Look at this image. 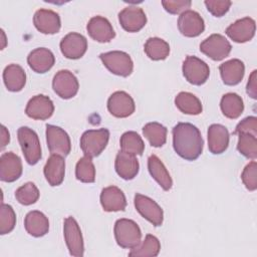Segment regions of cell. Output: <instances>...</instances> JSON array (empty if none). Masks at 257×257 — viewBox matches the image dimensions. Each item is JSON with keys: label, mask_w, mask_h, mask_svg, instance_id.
Segmentation results:
<instances>
[{"label": "cell", "mask_w": 257, "mask_h": 257, "mask_svg": "<svg viewBox=\"0 0 257 257\" xmlns=\"http://www.w3.org/2000/svg\"><path fill=\"white\" fill-rule=\"evenodd\" d=\"M9 141L10 135L8 130L4 125H1V149H4L8 145Z\"/></svg>", "instance_id": "45"}, {"label": "cell", "mask_w": 257, "mask_h": 257, "mask_svg": "<svg viewBox=\"0 0 257 257\" xmlns=\"http://www.w3.org/2000/svg\"><path fill=\"white\" fill-rule=\"evenodd\" d=\"M114 168L116 174L123 180H133L139 173L140 164L135 155L119 151L116 155Z\"/></svg>", "instance_id": "24"}, {"label": "cell", "mask_w": 257, "mask_h": 257, "mask_svg": "<svg viewBox=\"0 0 257 257\" xmlns=\"http://www.w3.org/2000/svg\"><path fill=\"white\" fill-rule=\"evenodd\" d=\"M18 141L26 162L37 164L41 159V147L37 134L28 126H21L17 131Z\"/></svg>", "instance_id": "4"}, {"label": "cell", "mask_w": 257, "mask_h": 257, "mask_svg": "<svg viewBox=\"0 0 257 257\" xmlns=\"http://www.w3.org/2000/svg\"><path fill=\"white\" fill-rule=\"evenodd\" d=\"M231 49L230 42L221 34H212L200 44V51L215 61L226 58Z\"/></svg>", "instance_id": "8"}, {"label": "cell", "mask_w": 257, "mask_h": 257, "mask_svg": "<svg viewBox=\"0 0 257 257\" xmlns=\"http://www.w3.org/2000/svg\"><path fill=\"white\" fill-rule=\"evenodd\" d=\"M255 30V20L250 17H244L229 25L226 29V34L233 41L237 43H244L250 41L254 37Z\"/></svg>", "instance_id": "16"}, {"label": "cell", "mask_w": 257, "mask_h": 257, "mask_svg": "<svg viewBox=\"0 0 257 257\" xmlns=\"http://www.w3.org/2000/svg\"><path fill=\"white\" fill-rule=\"evenodd\" d=\"M257 164L255 161L250 162L243 170L241 179L249 191H255L257 188Z\"/></svg>", "instance_id": "40"}, {"label": "cell", "mask_w": 257, "mask_h": 257, "mask_svg": "<svg viewBox=\"0 0 257 257\" xmlns=\"http://www.w3.org/2000/svg\"><path fill=\"white\" fill-rule=\"evenodd\" d=\"M103 65L113 74L126 77L134 69V62L131 56L123 51H108L99 55Z\"/></svg>", "instance_id": "5"}, {"label": "cell", "mask_w": 257, "mask_h": 257, "mask_svg": "<svg viewBox=\"0 0 257 257\" xmlns=\"http://www.w3.org/2000/svg\"><path fill=\"white\" fill-rule=\"evenodd\" d=\"M114 238L118 246L125 249H134L142 241V232L139 225L131 220L121 218L114 224Z\"/></svg>", "instance_id": "2"}, {"label": "cell", "mask_w": 257, "mask_h": 257, "mask_svg": "<svg viewBox=\"0 0 257 257\" xmlns=\"http://www.w3.org/2000/svg\"><path fill=\"white\" fill-rule=\"evenodd\" d=\"M118 21L127 32H138L145 27L147 16L144 10L138 6H127L118 13Z\"/></svg>", "instance_id": "15"}, {"label": "cell", "mask_w": 257, "mask_h": 257, "mask_svg": "<svg viewBox=\"0 0 257 257\" xmlns=\"http://www.w3.org/2000/svg\"><path fill=\"white\" fill-rule=\"evenodd\" d=\"M219 70L222 80L226 85H236L243 79L245 65L240 59L234 58L223 62L219 66Z\"/></svg>", "instance_id": "26"}, {"label": "cell", "mask_w": 257, "mask_h": 257, "mask_svg": "<svg viewBox=\"0 0 257 257\" xmlns=\"http://www.w3.org/2000/svg\"><path fill=\"white\" fill-rule=\"evenodd\" d=\"M119 146L122 152L132 155H143L145 151V144L143 139L136 132L130 131L122 134L119 141Z\"/></svg>", "instance_id": "34"}, {"label": "cell", "mask_w": 257, "mask_h": 257, "mask_svg": "<svg viewBox=\"0 0 257 257\" xmlns=\"http://www.w3.org/2000/svg\"><path fill=\"white\" fill-rule=\"evenodd\" d=\"M39 190L34 183L28 182L23 186L19 187L15 192L16 200L24 206H29L34 204L39 199Z\"/></svg>", "instance_id": "38"}, {"label": "cell", "mask_w": 257, "mask_h": 257, "mask_svg": "<svg viewBox=\"0 0 257 257\" xmlns=\"http://www.w3.org/2000/svg\"><path fill=\"white\" fill-rule=\"evenodd\" d=\"M26 232L33 237H42L49 230L48 218L40 211L34 210L27 213L24 219Z\"/></svg>", "instance_id": "27"}, {"label": "cell", "mask_w": 257, "mask_h": 257, "mask_svg": "<svg viewBox=\"0 0 257 257\" xmlns=\"http://www.w3.org/2000/svg\"><path fill=\"white\" fill-rule=\"evenodd\" d=\"M182 70L186 80L194 85L204 84L210 75L208 64L193 55H188L185 58Z\"/></svg>", "instance_id": "6"}, {"label": "cell", "mask_w": 257, "mask_h": 257, "mask_svg": "<svg viewBox=\"0 0 257 257\" xmlns=\"http://www.w3.org/2000/svg\"><path fill=\"white\" fill-rule=\"evenodd\" d=\"M43 173L50 186H59L63 182L65 175V161L63 157L51 155L44 166Z\"/></svg>", "instance_id": "25"}, {"label": "cell", "mask_w": 257, "mask_h": 257, "mask_svg": "<svg viewBox=\"0 0 257 257\" xmlns=\"http://www.w3.org/2000/svg\"><path fill=\"white\" fill-rule=\"evenodd\" d=\"M108 140L109 131L107 128L88 130L80 138V149L84 156L95 158L106 148Z\"/></svg>", "instance_id": "3"}, {"label": "cell", "mask_w": 257, "mask_h": 257, "mask_svg": "<svg viewBox=\"0 0 257 257\" xmlns=\"http://www.w3.org/2000/svg\"><path fill=\"white\" fill-rule=\"evenodd\" d=\"M134 203L137 211L142 215V217H144L154 226L158 227L163 224V209L153 199H151L148 196L137 193L135 195Z\"/></svg>", "instance_id": "10"}, {"label": "cell", "mask_w": 257, "mask_h": 257, "mask_svg": "<svg viewBox=\"0 0 257 257\" xmlns=\"http://www.w3.org/2000/svg\"><path fill=\"white\" fill-rule=\"evenodd\" d=\"M178 28L186 37H197L205 30L204 19L194 10H187L180 14Z\"/></svg>", "instance_id": "14"}, {"label": "cell", "mask_w": 257, "mask_h": 257, "mask_svg": "<svg viewBox=\"0 0 257 257\" xmlns=\"http://www.w3.org/2000/svg\"><path fill=\"white\" fill-rule=\"evenodd\" d=\"M220 107L226 117L235 119L242 114L244 110V102L240 95L234 92H229L222 96Z\"/></svg>", "instance_id": "30"}, {"label": "cell", "mask_w": 257, "mask_h": 257, "mask_svg": "<svg viewBox=\"0 0 257 257\" xmlns=\"http://www.w3.org/2000/svg\"><path fill=\"white\" fill-rule=\"evenodd\" d=\"M148 169L151 176L158 182L163 190H171L173 186V180L163 162L156 155H152L149 157Z\"/></svg>", "instance_id": "29"}, {"label": "cell", "mask_w": 257, "mask_h": 257, "mask_svg": "<svg viewBox=\"0 0 257 257\" xmlns=\"http://www.w3.org/2000/svg\"><path fill=\"white\" fill-rule=\"evenodd\" d=\"M22 174L21 159L12 152H7L0 157V179L11 183L19 179Z\"/></svg>", "instance_id": "18"}, {"label": "cell", "mask_w": 257, "mask_h": 257, "mask_svg": "<svg viewBox=\"0 0 257 257\" xmlns=\"http://www.w3.org/2000/svg\"><path fill=\"white\" fill-rule=\"evenodd\" d=\"M167 127L159 122H149L143 127V134L149 143L156 148H160L166 144Z\"/></svg>", "instance_id": "35"}, {"label": "cell", "mask_w": 257, "mask_h": 257, "mask_svg": "<svg viewBox=\"0 0 257 257\" xmlns=\"http://www.w3.org/2000/svg\"><path fill=\"white\" fill-rule=\"evenodd\" d=\"M53 111L54 105L52 100L44 94H38L30 98L25 108L27 116L40 120L49 118L53 114Z\"/></svg>", "instance_id": "17"}, {"label": "cell", "mask_w": 257, "mask_h": 257, "mask_svg": "<svg viewBox=\"0 0 257 257\" xmlns=\"http://www.w3.org/2000/svg\"><path fill=\"white\" fill-rule=\"evenodd\" d=\"M46 142L51 155L66 157L70 153L71 143L69 136L59 126L46 124Z\"/></svg>", "instance_id": "7"}, {"label": "cell", "mask_w": 257, "mask_h": 257, "mask_svg": "<svg viewBox=\"0 0 257 257\" xmlns=\"http://www.w3.org/2000/svg\"><path fill=\"white\" fill-rule=\"evenodd\" d=\"M175 104L180 111L186 114L197 115L202 112V103L193 93L182 91L175 97Z\"/></svg>", "instance_id": "31"}, {"label": "cell", "mask_w": 257, "mask_h": 257, "mask_svg": "<svg viewBox=\"0 0 257 257\" xmlns=\"http://www.w3.org/2000/svg\"><path fill=\"white\" fill-rule=\"evenodd\" d=\"M75 177L82 183H93L95 181V168L89 157H82L75 167Z\"/></svg>", "instance_id": "36"}, {"label": "cell", "mask_w": 257, "mask_h": 257, "mask_svg": "<svg viewBox=\"0 0 257 257\" xmlns=\"http://www.w3.org/2000/svg\"><path fill=\"white\" fill-rule=\"evenodd\" d=\"M87 49L86 38L77 32H70L60 41V50L68 59H78L84 55Z\"/></svg>", "instance_id": "13"}, {"label": "cell", "mask_w": 257, "mask_h": 257, "mask_svg": "<svg viewBox=\"0 0 257 257\" xmlns=\"http://www.w3.org/2000/svg\"><path fill=\"white\" fill-rule=\"evenodd\" d=\"M55 57L51 50L45 47H38L32 50L27 56L29 67L36 73H45L52 68Z\"/></svg>", "instance_id": "22"}, {"label": "cell", "mask_w": 257, "mask_h": 257, "mask_svg": "<svg viewBox=\"0 0 257 257\" xmlns=\"http://www.w3.org/2000/svg\"><path fill=\"white\" fill-rule=\"evenodd\" d=\"M162 5L167 12L171 14H179L189 10L192 2L190 0H164L162 1Z\"/></svg>", "instance_id": "42"}, {"label": "cell", "mask_w": 257, "mask_h": 257, "mask_svg": "<svg viewBox=\"0 0 257 257\" xmlns=\"http://www.w3.org/2000/svg\"><path fill=\"white\" fill-rule=\"evenodd\" d=\"M16 224V214L8 204H1L0 207V234L10 233Z\"/></svg>", "instance_id": "39"}, {"label": "cell", "mask_w": 257, "mask_h": 257, "mask_svg": "<svg viewBox=\"0 0 257 257\" xmlns=\"http://www.w3.org/2000/svg\"><path fill=\"white\" fill-rule=\"evenodd\" d=\"M133 97L125 91H115L107 99V109L115 117H127L135 111Z\"/></svg>", "instance_id": "12"}, {"label": "cell", "mask_w": 257, "mask_h": 257, "mask_svg": "<svg viewBox=\"0 0 257 257\" xmlns=\"http://www.w3.org/2000/svg\"><path fill=\"white\" fill-rule=\"evenodd\" d=\"M256 73H257L256 70L252 71V73L249 76L247 86H246L247 93L253 99L257 98V77H256Z\"/></svg>", "instance_id": "44"}, {"label": "cell", "mask_w": 257, "mask_h": 257, "mask_svg": "<svg viewBox=\"0 0 257 257\" xmlns=\"http://www.w3.org/2000/svg\"><path fill=\"white\" fill-rule=\"evenodd\" d=\"M1 34H2V37H3V46H2V49H3L4 46H5V34H4L3 30H1Z\"/></svg>", "instance_id": "46"}, {"label": "cell", "mask_w": 257, "mask_h": 257, "mask_svg": "<svg viewBox=\"0 0 257 257\" xmlns=\"http://www.w3.org/2000/svg\"><path fill=\"white\" fill-rule=\"evenodd\" d=\"M99 198L101 207L105 212L123 211L126 207V199L123 192L115 186L103 188Z\"/></svg>", "instance_id": "21"}, {"label": "cell", "mask_w": 257, "mask_h": 257, "mask_svg": "<svg viewBox=\"0 0 257 257\" xmlns=\"http://www.w3.org/2000/svg\"><path fill=\"white\" fill-rule=\"evenodd\" d=\"M204 4L206 5L208 11L213 16L222 17L223 15H225L228 12L232 2L228 1V0H222V1H220V0H215V1L206 0L204 2Z\"/></svg>", "instance_id": "41"}, {"label": "cell", "mask_w": 257, "mask_h": 257, "mask_svg": "<svg viewBox=\"0 0 257 257\" xmlns=\"http://www.w3.org/2000/svg\"><path fill=\"white\" fill-rule=\"evenodd\" d=\"M175 152L187 161H194L203 152L204 141L199 128L190 122H179L173 127Z\"/></svg>", "instance_id": "1"}, {"label": "cell", "mask_w": 257, "mask_h": 257, "mask_svg": "<svg viewBox=\"0 0 257 257\" xmlns=\"http://www.w3.org/2000/svg\"><path fill=\"white\" fill-rule=\"evenodd\" d=\"M233 134H249L254 137H257V118L255 116H247L243 118L236 125V128Z\"/></svg>", "instance_id": "43"}, {"label": "cell", "mask_w": 257, "mask_h": 257, "mask_svg": "<svg viewBox=\"0 0 257 257\" xmlns=\"http://www.w3.org/2000/svg\"><path fill=\"white\" fill-rule=\"evenodd\" d=\"M54 92L63 99H69L76 95L79 83L76 76L69 70L63 69L56 72L52 80Z\"/></svg>", "instance_id": "11"}, {"label": "cell", "mask_w": 257, "mask_h": 257, "mask_svg": "<svg viewBox=\"0 0 257 257\" xmlns=\"http://www.w3.org/2000/svg\"><path fill=\"white\" fill-rule=\"evenodd\" d=\"M86 30L93 40L100 43L109 42L115 36V32L110 22L102 16H93L90 18Z\"/></svg>", "instance_id": "20"}, {"label": "cell", "mask_w": 257, "mask_h": 257, "mask_svg": "<svg viewBox=\"0 0 257 257\" xmlns=\"http://www.w3.org/2000/svg\"><path fill=\"white\" fill-rule=\"evenodd\" d=\"M3 81L9 91H20L26 83V73L18 64H9L3 71Z\"/></svg>", "instance_id": "28"}, {"label": "cell", "mask_w": 257, "mask_h": 257, "mask_svg": "<svg viewBox=\"0 0 257 257\" xmlns=\"http://www.w3.org/2000/svg\"><path fill=\"white\" fill-rule=\"evenodd\" d=\"M63 234L69 254L75 257L83 256L84 245L82 234L79 225L73 217H67L64 220Z\"/></svg>", "instance_id": "9"}, {"label": "cell", "mask_w": 257, "mask_h": 257, "mask_svg": "<svg viewBox=\"0 0 257 257\" xmlns=\"http://www.w3.org/2000/svg\"><path fill=\"white\" fill-rule=\"evenodd\" d=\"M34 26L43 34H55L60 30L61 21L58 13L50 9H39L33 16Z\"/></svg>", "instance_id": "19"}, {"label": "cell", "mask_w": 257, "mask_h": 257, "mask_svg": "<svg viewBox=\"0 0 257 257\" xmlns=\"http://www.w3.org/2000/svg\"><path fill=\"white\" fill-rule=\"evenodd\" d=\"M147 56L152 60H164L169 56V43L159 37L149 38L144 46Z\"/></svg>", "instance_id": "32"}, {"label": "cell", "mask_w": 257, "mask_h": 257, "mask_svg": "<svg viewBox=\"0 0 257 257\" xmlns=\"http://www.w3.org/2000/svg\"><path fill=\"white\" fill-rule=\"evenodd\" d=\"M237 150L247 159L255 160L257 158V137L249 134L238 135Z\"/></svg>", "instance_id": "37"}, {"label": "cell", "mask_w": 257, "mask_h": 257, "mask_svg": "<svg viewBox=\"0 0 257 257\" xmlns=\"http://www.w3.org/2000/svg\"><path fill=\"white\" fill-rule=\"evenodd\" d=\"M229 146V132L219 123H213L208 128V148L213 155L224 153Z\"/></svg>", "instance_id": "23"}, {"label": "cell", "mask_w": 257, "mask_h": 257, "mask_svg": "<svg viewBox=\"0 0 257 257\" xmlns=\"http://www.w3.org/2000/svg\"><path fill=\"white\" fill-rule=\"evenodd\" d=\"M161 243L159 239L151 234H148L143 243L138 245L136 248L131 249L130 256L135 257H155L160 253Z\"/></svg>", "instance_id": "33"}]
</instances>
